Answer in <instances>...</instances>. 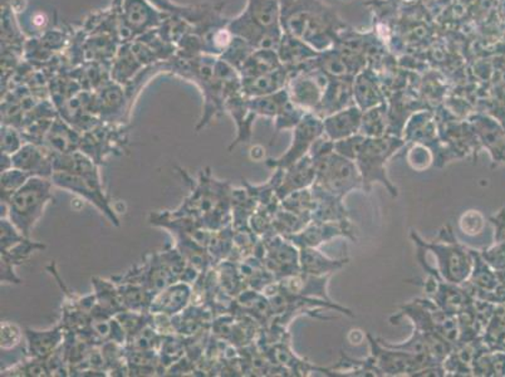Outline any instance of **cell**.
<instances>
[{"label":"cell","instance_id":"obj_35","mask_svg":"<svg viewBox=\"0 0 505 377\" xmlns=\"http://www.w3.org/2000/svg\"><path fill=\"white\" fill-rule=\"evenodd\" d=\"M23 336H24V333L18 324L8 321L2 322V326H0L2 351L14 350L22 343Z\"/></svg>","mask_w":505,"mask_h":377},{"label":"cell","instance_id":"obj_19","mask_svg":"<svg viewBox=\"0 0 505 377\" xmlns=\"http://www.w3.org/2000/svg\"><path fill=\"white\" fill-rule=\"evenodd\" d=\"M364 111L357 106L348 107L323 119V133L331 141H341L359 133Z\"/></svg>","mask_w":505,"mask_h":377},{"label":"cell","instance_id":"obj_5","mask_svg":"<svg viewBox=\"0 0 505 377\" xmlns=\"http://www.w3.org/2000/svg\"><path fill=\"white\" fill-rule=\"evenodd\" d=\"M406 141L400 136L385 135L381 138H367L355 159L362 178V190L370 193L375 184L386 188L391 197L396 198L399 190L387 175V162Z\"/></svg>","mask_w":505,"mask_h":377},{"label":"cell","instance_id":"obj_7","mask_svg":"<svg viewBox=\"0 0 505 377\" xmlns=\"http://www.w3.org/2000/svg\"><path fill=\"white\" fill-rule=\"evenodd\" d=\"M51 180L54 187L82 198L103 214L112 226L119 227L118 214L113 209L105 188H103L101 175L82 177V175H73L70 172L54 171Z\"/></svg>","mask_w":505,"mask_h":377},{"label":"cell","instance_id":"obj_34","mask_svg":"<svg viewBox=\"0 0 505 377\" xmlns=\"http://www.w3.org/2000/svg\"><path fill=\"white\" fill-rule=\"evenodd\" d=\"M24 136L14 126L2 125V154L14 155L25 144Z\"/></svg>","mask_w":505,"mask_h":377},{"label":"cell","instance_id":"obj_24","mask_svg":"<svg viewBox=\"0 0 505 377\" xmlns=\"http://www.w3.org/2000/svg\"><path fill=\"white\" fill-rule=\"evenodd\" d=\"M312 188L316 199L315 209L312 213L313 222H342V220L349 219L348 210L343 204L345 198L326 193L313 185Z\"/></svg>","mask_w":505,"mask_h":377},{"label":"cell","instance_id":"obj_33","mask_svg":"<svg viewBox=\"0 0 505 377\" xmlns=\"http://www.w3.org/2000/svg\"><path fill=\"white\" fill-rule=\"evenodd\" d=\"M406 159L415 171H425L433 164L435 165V155L432 149L425 145L414 144L413 148L409 149Z\"/></svg>","mask_w":505,"mask_h":377},{"label":"cell","instance_id":"obj_25","mask_svg":"<svg viewBox=\"0 0 505 377\" xmlns=\"http://www.w3.org/2000/svg\"><path fill=\"white\" fill-rule=\"evenodd\" d=\"M92 285L95 292L97 304L103 312L110 316L115 317L116 314L126 311L124 302L118 283L113 279L92 278Z\"/></svg>","mask_w":505,"mask_h":377},{"label":"cell","instance_id":"obj_8","mask_svg":"<svg viewBox=\"0 0 505 377\" xmlns=\"http://www.w3.org/2000/svg\"><path fill=\"white\" fill-rule=\"evenodd\" d=\"M366 337L370 344V356L381 376H417L426 367L440 365L426 357L391 349L370 334H366Z\"/></svg>","mask_w":505,"mask_h":377},{"label":"cell","instance_id":"obj_14","mask_svg":"<svg viewBox=\"0 0 505 377\" xmlns=\"http://www.w3.org/2000/svg\"><path fill=\"white\" fill-rule=\"evenodd\" d=\"M13 168L27 172L31 177L52 178L54 172V154L43 145L25 142L12 156Z\"/></svg>","mask_w":505,"mask_h":377},{"label":"cell","instance_id":"obj_37","mask_svg":"<svg viewBox=\"0 0 505 377\" xmlns=\"http://www.w3.org/2000/svg\"><path fill=\"white\" fill-rule=\"evenodd\" d=\"M47 22L48 18L47 15L44 14V13H35L33 18H32V25H33V27L37 29L44 27V25L47 24Z\"/></svg>","mask_w":505,"mask_h":377},{"label":"cell","instance_id":"obj_27","mask_svg":"<svg viewBox=\"0 0 505 377\" xmlns=\"http://www.w3.org/2000/svg\"><path fill=\"white\" fill-rule=\"evenodd\" d=\"M144 67L141 61L136 56L132 50L131 44H124L113 56L112 63V81L119 84H128L132 77Z\"/></svg>","mask_w":505,"mask_h":377},{"label":"cell","instance_id":"obj_3","mask_svg":"<svg viewBox=\"0 0 505 377\" xmlns=\"http://www.w3.org/2000/svg\"><path fill=\"white\" fill-rule=\"evenodd\" d=\"M50 178L31 177L27 183L9 198L2 207V218H8L23 236H31L40 222L45 208L53 200Z\"/></svg>","mask_w":505,"mask_h":377},{"label":"cell","instance_id":"obj_11","mask_svg":"<svg viewBox=\"0 0 505 377\" xmlns=\"http://www.w3.org/2000/svg\"><path fill=\"white\" fill-rule=\"evenodd\" d=\"M293 140L288 150L277 159L265 161L270 169H287L292 167L304 156L310 154V148L317 139L323 135V120L313 112H307L296 128L293 129Z\"/></svg>","mask_w":505,"mask_h":377},{"label":"cell","instance_id":"obj_4","mask_svg":"<svg viewBox=\"0 0 505 377\" xmlns=\"http://www.w3.org/2000/svg\"><path fill=\"white\" fill-rule=\"evenodd\" d=\"M410 237L417 248L425 252L429 250L435 256L438 263L436 271L440 277L454 285H462L471 277L474 266V249L462 245L453 233L452 227H443L436 242L424 240L416 230H411Z\"/></svg>","mask_w":505,"mask_h":377},{"label":"cell","instance_id":"obj_20","mask_svg":"<svg viewBox=\"0 0 505 377\" xmlns=\"http://www.w3.org/2000/svg\"><path fill=\"white\" fill-rule=\"evenodd\" d=\"M82 132L73 128L63 119L57 117L45 133L43 146L54 155L70 154L80 150Z\"/></svg>","mask_w":505,"mask_h":377},{"label":"cell","instance_id":"obj_10","mask_svg":"<svg viewBox=\"0 0 505 377\" xmlns=\"http://www.w3.org/2000/svg\"><path fill=\"white\" fill-rule=\"evenodd\" d=\"M126 142L128 138L124 128H118L109 122L107 125L97 123L92 129L82 132L80 150L89 155L97 165H101L109 156L121 155Z\"/></svg>","mask_w":505,"mask_h":377},{"label":"cell","instance_id":"obj_15","mask_svg":"<svg viewBox=\"0 0 505 377\" xmlns=\"http://www.w3.org/2000/svg\"><path fill=\"white\" fill-rule=\"evenodd\" d=\"M191 300H193V288L190 283L175 282L155 295L151 302L150 314L175 317L189 307Z\"/></svg>","mask_w":505,"mask_h":377},{"label":"cell","instance_id":"obj_13","mask_svg":"<svg viewBox=\"0 0 505 377\" xmlns=\"http://www.w3.org/2000/svg\"><path fill=\"white\" fill-rule=\"evenodd\" d=\"M300 248H319L325 243L331 242L336 238H348L357 240L356 229L351 219L342 220V222H310L296 234L284 237Z\"/></svg>","mask_w":505,"mask_h":377},{"label":"cell","instance_id":"obj_28","mask_svg":"<svg viewBox=\"0 0 505 377\" xmlns=\"http://www.w3.org/2000/svg\"><path fill=\"white\" fill-rule=\"evenodd\" d=\"M97 165L89 155L83 151L77 150L70 154L54 155V171L70 172L73 175H101Z\"/></svg>","mask_w":505,"mask_h":377},{"label":"cell","instance_id":"obj_30","mask_svg":"<svg viewBox=\"0 0 505 377\" xmlns=\"http://www.w3.org/2000/svg\"><path fill=\"white\" fill-rule=\"evenodd\" d=\"M152 6L164 13V14L173 15L186 19V22L199 23L204 21V17L208 15V9L204 5L200 6H181L175 5L171 0H148Z\"/></svg>","mask_w":505,"mask_h":377},{"label":"cell","instance_id":"obj_17","mask_svg":"<svg viewBox=\"0 0 505 377\" xmlns=\"http://www.w3.org/2000/svg\"><path fill=\"white\" fill-rule=\"evenodd\" d=\"M67 331L62 324L48 328V330H32L27 328L24 331L25 341H27V356L38 360L50 359L52 355L66 341Z\"/></svg>","mask_w":505,"mask_h":377},{"label":"cell","instance_id":"obj_1","mask_svg":"<svg viewBox=\"0 0 505 377\" xmlns=\"http://www.w3.org/2000/svg\"><path fill=\"white\" fill-rule=\"evenodd\" d=\"M190 184L189 195L174 213L189 217L213 232L232 226L231 183L213 177L208 168L191 179Z\"/></svg>","mask_w":505,"mask_h":377},{"label":"cell","instance_id":"obj_32","mask_svg":"<svg viewBox=\"0 0 505 377\" xmlns=\"http://www.w3.org/2000/svg\"><path fill=\"white\" fill-rule=\"evenodd\" d=\"M31 178L27 172L19 170L17 168L9 169L2 171L0 175V190H2V201L5 203L15 191L23 187Z\"/></svg>","mask_w":505,"mask_h":377},{"label":"cell","instance_id":"obj_6","mask_svg":"<svg viewBox=\"0 0 505 377\" xmlns=\"http://www.w3.org/2000/svg\"><path fill=\"white\" fill-rule=\"evenodd\" d=\"M316 180L313 187L336 197L345 198L351 191L362 188V178L357 165L335 150L313 159Z\"/></svg>","mask_w":505,"mask_h":377},{"label":"cell","instance_id":"obj_16","mask_svg":"<svg viewBox=\"0 0 505 377\" xmlns=\"http://www.w3.org/2000/svg\"><path fill=\"white\" fill-rule=\"evenodd\" d=\"M472 131L479 144L491 156L494 164L505 162V130L497 120L489 116H477L472 120Z\"/></svg>","mask_w":505,"mask_h":377},{"label":"cell","instance_id":"obj_23","mask_svg":"<svg viewBox=\"0 0 505 377\" xmlns=\"http://www.w3.org/2000/svg\"><path fill=\"white\" fill-rule=\"evenodd\" d=\"M125 92H122L121 84H103L99 93L95 94L96 113L103 121L112 123L116 117L124 113Z\"/></svg>","mask_w":505,"mask_h":377},{"label":"cell","instance_id":"obj_12","mask_svg":"<svg viewBox=\"0 0 505 377\" xmlns=\"http://www.w3.org/2000/svg\"><path fill=\"white\" fill-rule=\"evenodd\" d=\"M263 242V263L275 279L290 277L300 272V249L281 234H272Z\"/></svg>","mask_w":505,"mask_h":377},{"label":"cell","instance_id":"obj_31","mask_svg":"<svg viewBox=\"0 0 505 377\" xmlns=\"http://www.w3.org/2000/svg\"><path fill=\"white\" fill-rule=\"evenodd\" d=\"M315 193L312 187L294 191L281 201V208L300 214V216L310 218L312 220L313 209H315Z\"/></svg>","mask_w":505,"mask_h":377},{"label":"cell","instance_id":"obj_22","mask_svg":"<svg viewBox=\"0 0 505 377\" xmlns=\"http://www.w3.org/2000/svg\"><path fill=\"white\" fill-rule=\"evenodd\" d=\"M348 263L349 258H329L319 248H300V268L304 275L331 277Z\"/></svg>","mask_w":505,"mask_h":377},{"label":"cell","instance_id":"obj_18","mask_svg":"<svg viewBox=\"0 0 505 377\" xmlns=\"http://www.w3.org/2000/svg\"><path fill=\"white\" fill-rule=\"evenodd\" d=\"M281 183L278 185L277 197L281 201L294 191L312 187L316 180L315 161L310 154L304 156L292 167L281 169Z\"/></svg>","mask_w":505,"mask_h":377},{"label":"cell","instance_id":"obj_2","mask_svg":"<svg viewBox=\"0 0 505 377\" xmlns=\"http://www.w3.org/2000/svg\"><path fill=\"white\" fill-rule=\"evenodd\" d=\"M278 17L277 0H248L247 9L226 25L235 37L244 39L254 50H272L280 44Z\"/></svg>","mask_w":505,"mask_h":377},{"label":"cell","instance_id":"obj_9","mask_svg":"<svg viewBox=\"0 0 505 377\" xmlns=\"http://www.w3.org/2000/svg\"><path fill=\"white\" fill-rule=\"evenodd\" d=\"M167 17L171 15L157 11L148 0H124L121 21H119L121 38L124 39L125 44L132 42L152 29L160 27Z\"/></svg>","mask_w":505,"mask_h":377},{"label":"cell","instance_id":"obj_29","mask_svg":"<svg viewBox=\"0 0 505 377\" xmlns=\"http://www.w3.org/2000/svg\"><path fill=\"white\" fill-rule=\"evenodd\" d=\"M115 282L119 285L126 311L150 312L151 302L154 300L155 295L136 283Z\"/></svg>","mask_w":505,"mask_h":377},{"label":"cell","instance_id":"obj_21","mask_svg":"<svg viewBox=\"0 0 505 377\" xmlns=\"http://www.w3.org/2000/svg\"><path fill=\"white\" fill-rule=\"evenodd\" d=\"M45 249L42 243L32 242L29 238L22 239L9 248L2 250V283H14L19 285L22 279L18 277L15 269L23 265L31 255L38 250Z\"/></svg>","mask_w":505,"mask_h":377},{"label":"cell","instance_id":"obj_36","mask_svg":"<svg viewBox=\"0 0 505 377\" xmlns=\"http://www.w3.org/2000/svg\"><path fill=\"white\" fill-rule=\"evenodd\" d=\"M459 227L462 232L469 237L479 236L483 232L485 227V218L481 211L468 210L462 214L461 220H459Z\"/></svg>","mask_w":505,"mask_h":377},{"label":"cell","instance_id":"obj_26","mask_svg":"<svg viewBox=\"0 0 505 377\" xmlns=\"http://www.w3.org/2000/svg\"><path fill=\"white\" fill-rule=\"evenodd\" d=\"M287 76L281 68L273 71V72L262 74V76L252 78H242V92L245 96L259 97L265 96L283 90L286 83Z\"/></svg>","mask_w":505,"mask_h":377}]
</instances>
